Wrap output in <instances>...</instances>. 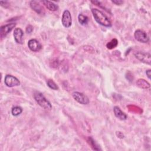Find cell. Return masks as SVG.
<instances>
[{
	"label": "cell",
	"instance_id": "obj_1",
	"mask_svg": "<svg viewBox=\"0 0 151 151\" xmlns=\"http://www.w3.org/2000/svg\"><path fill=\"white\" fill-rule=\"evenodd\" d=\"M91 12L94 19L98 24L106 27H111L112 24L110 20L102 11L97 8H93L91 9Z\"/></svg>",
	"mask_w": 151,
	"mask_h": 151
},
{
	"label": "cell",
	"instance_id": "obj_2",
	"mask_svg": "<svg viewBox=\"0 0 151 151\" xmlns=\"http://www.w3.org/2000/svg\"><path fill=\"white\" fill-rule=\"evenodd\" d=\"M34 98L38 104L45 110H51L52 105L51 103L40 91H35L34 93Z\"/></svg>",
	"mask_w": 151,
	"mask_h": 151
},
{
	"label": "cell",
	"instance_id": "obj_3",
	"mask_svg": "<svg viewBox=\"0 0 151 151\" xmlns=\"http://www.w3.org/2000/svg\"><path fill=\"white\" fill-rule=\"evenodd\" d=\"M134 56L142 63L148 65L151 64V55L150 53L137 51L134 53Z\"/></svg>",
	"mask_w": 151,
	"mask_h": 151
},
{
	"label": "cell",
	"instance_id": "obj_4",
	"mask_svg": "<svg viewBox=\"0 0 151 151\" xmlns=\"http://www.w3.org/2000/svg\"><path fill=\"white\" fill-rule=\"evenodd\" d=\"M4 83L8 87H13L20 85L19 80L16 77L11 74H6L5 76Z\"/></svg>",
	"mask_w": 151,
	"mask_h": 151
},
{
	"label": "cell",
	"instance_id": "obj_5",
	"mask_svg": "<svg viewBox=\"0 0 151 151\" xmlns=\"http://www.w3.org/2000/svg\"><path fill=\"white\" fill-rule=\"evenodd\" d=\"M134 37L136 40L141 43H147L149 38L146 32L141 29H137L134 33Z\"/></svg>",
	"mask_w": 151,
	"mask_h": 151
},
{
	"label": "cell",
	"instance_id": "obj_6",
	"mask_svg": "<svg viewBox=\"0 0 151 151\" xmlns=\"http://www.w3.org/2000/svg\"><path fill=\"white\" fill-rule=\"evenodd\" d=\"M72 96L76 101L81 104H88L90 102L88 98L82 93L74 91L72 93Z\"/></svg>",
	"mask_w": 151,
	"mask_h": 151
},
{
	"label": "cell",
	"instance_id": "obj_7",
	"mask_svg": "<svg viewBox=\"0 0 151 151\" xmlns=\"http://www.w3.org/2000/svg\"><path fill=\"white\" fill-rule=\"evenodd\" d=\"M61 23L65 28H69L72 24L71 15L70 11L67 9L64 10L62 14Z\"/></svg>",
	"mask_w": 151,
	"mask_h": 151
},
{
	"label": "cell",
	"instance_id": "obj_8",
	"mask_svg": "<svg viewBox=\"0 0 151 151\" xmlns=\"http://www.w3.org/2000/svg\"><path fill=\"white\" fill-rule=\"evenodd\" d=\"M16 26L15 23H10L1 26L0 28V36L1 38L6 37Z\"/></svg>",
	"mask_w": 151,
	"mask_h": 151
},
{
	"label": "cell",
	"instance_id": "obj_9",
	"mask_svg": "<svg viewBox=\"0 0 151 151\" xmlns=\"http://www.w3.org/2000/svg\"><path fill=\"white\" fill-rule=\"evenodd\" d=\"M28 47L33 52H38L42 48L41 43L35 39H31L28 42Z\"/></svg>",
	"mask_w": 151,
	"mask_h": 151
},
{
	"label": "cell",
	"instance_id": "obj_10",
	"mask_svg": "<svg viewBox=\"0 0 151 151\" xmlns=\"http://www.w3.org/2000/svg\"><path fill=\"white\" fill-rule=\"evenodd\" d=\"M14 38L15 41L19 44H22L23 43V35L24 32L20 28H16L14 31Z\"/></svg>",
	"mask_w": 151,
	"mask_h": 151
},
{
	"label": "cell",
	"instance_id": "obj_11",
	"mask_svg": "<svg viewBox=\"0 0 151 151\" xmlns=\"http://www.w3.org/2000/svg\"><path fill=\"white\" fill-rule=\"evenodd\" d=\"M30 6L32 8V10H34L35 12H37L38 14H42L44 12L43 8L41 6V5L40 4L39 2H38L36 1H31L29 3Z\"/></svg>",
	"mask_w": 151,
	"mask_h": 151
},
{
	"label": "cell",
	"instance_id": "obj_12",
	"mask_svg": "<svg viewBox=\"0 0 151 151\" xmlns=\"http://www.w3.org/2000/svg\"><path fill=\"white\" fill-rule=\"evenodd\" d=\"M113 112L115 116L121 120H125L127 118V116L124 112H123L118 106L114 107Z\"/></svg>",
	"mask_w": 151,
	"mask_h": 151
},
{
	"label": "cell",
	"instance_id": "obj_13",
	"mask_svg": "<svg viewBox=\"0 0 151 151\" xmlns=\"http://www.w3.org/2000/svg\"><path fill=\"white\" fill-rule=\"evenodd\" d=\"M42 2L45 7L51 11H55L58 9V6L52 2L49 1H42Z\"/></svg>",
	"mask_w": 151,
	"mask_h": 151
},
{
	"label": "cell",
	"instance_id": "obj_14",
	"mask_svg": "<svg viewBox=\"0 0 151 151\" xmlns=\"http://www.w3.org/2000/svg\"><path fill=\"white\" fill-rule=\"evenodd\" d=\"M136 85L137 87L142 89H147L150 87V83L143 78L138 79L136 81Z\"/></svg>",
	"mask_w": 151,
	"mask_h": 151
},
{
	"label": "cell",
	"instance_id": "obj_15",
	"mask_svg": "<svg viewBox=\"0 0 151 151\" xmlns=\"http://www.w3.org/2000/svg\"><path fill=\"white\" fill-rule=\"evenodd\" d=\"M78 22L82 25H87L88 21V18L87 16L82 14H80L78 16Z\"/></svg>",
	"mask_w": 151,
	"mask_h": 151
},
{
	"label": "cell",
	"instance_id": "obj_16",
	"mask_svg": "<svg viewBox=\"0 0 151 151\" xmlns=\"http://www.w3.org/2000/svg\"><path fill=\"white\" fill-rule=\"evenodd\" d=\"M22 112V109L20 106H15L12 108L11 113L13 116H18Z\"/></svg>",
	"mask_w": 151,
	"mask_h": 151
},
{
	"label": "cell",
	"instance_id": "obj_17",
	"mask_svg": "<svg viewBox=\"0 0 151 151\" xmlns=\"http://www.w3.org/2000/svg\"><path fill=\"white\" fill-rule=\"evenodd\" d=\"M117 45H118L117 40L116 38H114L106 44V47L109 50H111V49L116 47Z\"/></svg>",
	"mask_w": 151,
	"mask_h": 151
},
{
	"label": "cell",
	"instance_id": "obj_18",
	"mask_svg": "<svg viewBox=\"0 0 151 151\" xmlns=\"http://www.w3.org/2000/svg\"><path fill=\"white\" fill-rule=\"evenodd\" d=\"M47 86L52 90H57L58 89V86L56 84V83L51 79H48L47 81Z\"/></svg>",
	"mask_w": 151,
	"mask_h": 151
},
{
	"label": "cell",
	"instance_id": "obj_19",
	"mask_svg": "<svg viewBox=\"0 0 151 151\" xmlns=\"http://www.w3.org/2000/svg\"><path fill=\"white\" fill-rule=\"evenodd\" d=\"M111 2L116 4V5H122L123 3V1H122V0H112Z\"/></svg>",
	"mask_w": 151,
	"mask_h": 151
},
{
	"label": "cell",
	"instance_id": "obj_20",
	"mask_svg": "<svg viewBox=\"0 0 151 151\" xmlns=\"http://www.w3.org/2000/svg\"><path fill=\"white\" fill-rule=\"evenodd\" d=\"M32 31H33V27H32L31 25H29L27 27V28H26V32H27L28 34L31 33V32H32Z\"/></svg>",
	"mask_w": 151,
	"mask_h": 151
},
{
	"label": "cell",
	"instance_id": "obj_21",
	"mask_svg": "<svg viewBox=\"0 0 151 151\" xmlns=\"http://www.w3.org/2000/svg\"><path fill=\"white\" fill-rule=\"evenodd\" d=\"M0 4L4 8H7L9 5L7 1H0Z\"/></svg>",
	"mask_w": 151,
	"mask_h": 151
},
{
	"label": "cell",
	"instance_id": "obj_22",
	"mask_svg": "<svg viewBox=\"0 0 151 151\" xmlns=\"http://www.w3.org/2000/svg\"><path fill=\"white\" fill-rule=\"evenodd\" d=\"M146 76H147L148 78L149 79H150V76H151V70L149 69V70H147L146 71Z\"/></svg>",
	"mask_w": 151,
	"mask_h": 151
}]
</instances>
